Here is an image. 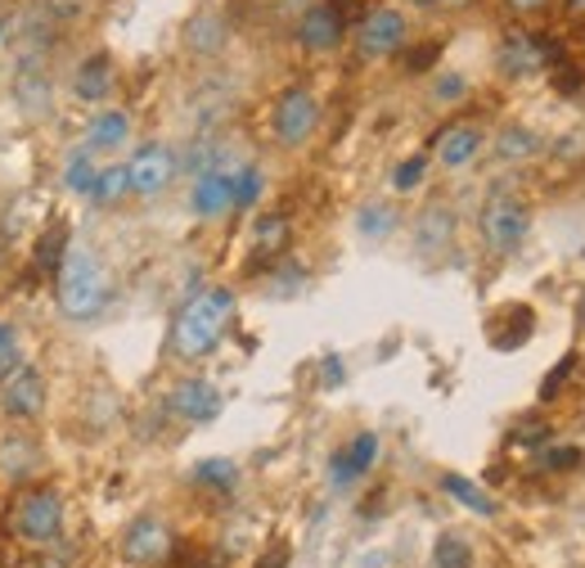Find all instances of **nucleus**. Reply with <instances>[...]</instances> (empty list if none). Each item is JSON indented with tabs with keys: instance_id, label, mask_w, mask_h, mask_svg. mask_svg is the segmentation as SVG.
Instances as JSON below:
<instances>
[{
	"instance_id": "obj_34",
	"label": "nucleus",
	"mask_w": 585,
	"mask_h": 568,
	"mask_svg": "<svg viewBox=\"0 0 585 568\" xmlns=\"http://www.w3.org/2000/svg\"><path fill=\"white\" fill-rule=\"evenodd\" d=\"M433 96H437L442 104H455V100H465V96H469V81L459 77V73H442V77L433 81Z\"/></svg>"
},
{
	"instance_id": "obj_15",
	"label": "nucleus",
	"mask_w": 585,
	"mask_h": 568,
	"mask_svg": "<svg viewBox=\"0 0 585 568\" xmlns=\"http://www.w3.org/2000/svg\"><path fill=\"white\" fill-rule=\"evenodd\" d=\"M450 239H455V213L446 203H428L415 222V249L423 257H437L450 249Z\"/></svg>"
},
{
	"instance_id": "obj_35",
	"label": "nucleus",
	"mask_w": 585,
	"mask_h": 568,
	"mask_svg": "<svg viewBox=\"0 0 585 568\" xmlns=\"http://www.w3.org/2000/svg\"><path fill=\"white\" fill-rule=\"evenodd\" d=\"M572 370H576V356L568 352V356H563V362H559V366H554V375H549V379L541 383V402H554V393H559V383H563V379H572Z\"/></svg>"
},
{
	"instance_id": "obj_28",
	"label": "nucleus",
	"mask_w": 585,
	"mask_h": 568,
	"mask_svg": "<svg viewBox=\"0 0 585 568\" xmlns=\"http://www.w3.org/2000/svg\"><path fill=\"white\" fill-rule=\"evenodd\" d=\"M194 478H199L203 488H221V492H230V488L239 483V469H234V460L212 456V460H199V465H194Z\"/></svg>"
},
{
	"instance_id": "obj_18",
	"label": "nucleus",
	"mask_w": 585,
	"mask_h": 568,
	"mask_svg": "<svg viewBox=\"0 0 585 568\" xmlns=\"http://www.w3.org/2000/svg\"><path fill=\"white\" fill-rule=\"evenodd\" d=\"M442 492L455 496L459 505H465V510H473V515H482V519H496V515H500V505L491 501V492L478 488L473 478H465V474H442Z\"/></svg>"
},
{
	"instance_id": "obj_2",
	"label": "nucleus",
	"mask_w": 585,
	"mask_h": 568,
	"mask_svg": "<svg viewBox=\"0 0 585 568\" xmlns=\"http://www.w3.org/2000/svg\"><path fill=\"white\" fill-rule=\"evenodd\" d=\"M109 307V272L96 249L73 244L59 266V312L68 320H96Z\"/></svg>"
},
{
	"instance_id": "obj_40",
	"label": "nucleus",
	"mask_w": 585,
	"mask_h": 568,
	"mask_svg": "<svg viewBox=\"0 0 585 568\" xmlns=\"http://www.w3.org/2000/svg\"><path fill=\"white\" fill-rule=\"evenodd\" d=\"M325 383H329V388L343 383V362H338V356H325Z\"/></svg>"
},
{
	"instance_id": "obj_31",
	"label": "nucleus",
	"mask_w": 585,
	"mask_h": 568,
	"mask_svg": "<svg viewBox=\"0 0 585 568\" xmlns=\"http://www.w3.org/2000/svg\"><path fill=\"white\" fill-rule=\"evenodd\" d=\"M230 181H234V207H253L257 203V194H262V172L257 167H234Z\"/></svg>"
},
{
	"instance_id": "obj_33",
	"label": "nucleus",
	"mask_w": 585,
	"mask_h": 568,
	"mask_svg": "<svg viewBox=\"0 0 585 568\" xmlns=\"http://www.w3.org/2000/svg\"><path fill=\"white\" fill-rule=\"evenodd\" d=\"M18 100L27 104V113H46V109H50V86H46L37 73H27V77L18 81Z\"/></svg>"
},
{
	"instance_id": "obj_21",
	"label": "nucleus",
	"mask_w": 585,
	"mask_h": 568,
	"mask_svg": "<svg viewBox=\"0 0 585 568\" xmlns=\"http://www.w3.org/2000/svg\"><path fill=\"white\" fill-rule=\"evenodd\" d=\"M0 469H5L10 478H27V474L37 469V446L27 442L23 433L0 438Z\"/></svg>"
},
{
	"instance_id": "obj_36",
	"label": "nucleus",
	"mask_w": 585,
	"mask_h": 568,
	"mask_svg": "<svg viewBox=\"0 0 585 568\" xmlns=\"http://www.w3.org/2000/svg\"><path fill=\"white\" fill-rule=\"evenodd\" d=\"M437 54H442V46H419V50H410L406 54V73H428L437 64Z\"/></svg>"
},
{
	"instance_id": "obj_7",
	"label": "nucleus",
	"mask_w": 585,
	"mask_h": 568,
	"mask_svg": "<svg viewBox=\"0 0 585 568\" xmlns=\"http://www.w3.org/2000/svg\"><path fill=\"white\" fill-rule=\"evenodd\" d=\"M176 149L163 144V140H153V144H140L136 149V159L127 163L131 172V194L140 199H153V194H163L171 181H176Z\"/></svg>"
},
{
	"instance_id": "obj_29",
	"label": "nucleus",
	"mask_w": 585,
	"mask_h": 568,
	"mask_svg": "<svg viewBox=\"0 0 585 568\" xmlns=\"http://www.w3.org/2000/svg\"><path fill=\"white\" fill-rule=\"evenodd\" d=\"M423 176H428V154H410V159H402V163L392 167V190L396 194H410V190L423 186Z\"/></svg>"
},
{
	"instance_id": "obj_43",
	"label": "nucleus",
	"mask_w": 585,
	"mask_h": 568,
	"mask_svg": "<svg viewBox=\"0 0 585 568\" xmlns=\"http://www.w3.org/2000/svg\"><path fill=\"white\" fill-rule=\"evenodd\" d=\"M568 14H576V18H585V0H568Z\"/></svg>"
},
{
	"instance_id": "obj_26",
	"label": "nucleus",
	"mask_w": 585,
	"mask_h": 568,
	"mask_svg": "<svg viewBox=\"0 0 585 568\" xmlns=\"http://www.w3.org/2000/svg\"><path fill=\"white\" fill-rule=\"evenodd\" d=\"M433 564L437 568H469L473 564V546L459 532H442L437 546H433Z\"/></svg>"
},
{
	"instance_id": "obj_3",
	"label": "nucleus",
	"mask_w": 585,
	"mask_h": 568,
	"mask_svg": "<svg viewBox=\"0 0 585 568\" xmlns=\"http://www.w3.org/2000/svg\"><path fill=\"white\" fill-rule=\"evenodd\" d=\"M478 222H482L486 249L500 253V257H513L522 249V239H527V230H532V207L522 203L513 190H491Z\"/></svg>"
},
{
	"instance_id": "obj_42",
	"label": "nucleus",
	"mask_w": 585,
	"mask_h": 568,
	"mask_svg": "<svg viewBox=\"0 0 585 568\" xmlns=\"http://www.w3.org/2000/svg\"><path fill=\"white\" fill-rule=\"evenodd\" d=\"M442 10H469V5H478V0H437Z\"/></svg>"
},
{
	"instance_id": "obj_12",
	"label": "nucleus",
	"mask_w": 585,
	"mask_h": 568,
	"mask_svg": "<svg viewBox=\"0 0 585 568\" xmlns=\"http://www.w3.org/2000/svg\"><path fill=\"white\" fill-rule=\"evenodd\" d=\"M167 411L185 425H207L221 415V393H217V383H207V379H180L167 393Z\"/></svg>"
},
{
	"instance_id": "obj_16",
	"label": "nucleus",
	"mask_w": 585,
	"mask_h": 568,
	"mask_svg": "<svg viewBox=\"0 0 585 568\" xmlns=\"http://www.w3.org/2000/svg\"><path fill=\"white\" fill-rule=\"evenodd\" d=\"M131 140V117L122 109H100L96 117L86 123V149L90 154H113Z\"/></svg>"
},
{
	"instance_id": "obj_20",
	"label": "nucleus",
	"mask_w": 585,
	"mask_h": 568,
	"mask_svg": "<svg viewBox=\"0 0 585 568\" xmlns=\"http://www.w3.org/2000/svg\"><path fill=\"white\" fill-rule=\"evenodd\" d=\"M185 41H190L194 54H217L226 46V23L221 14H194L190 27H185Z\"/></svg>"
},
{
	"instance_id": "obj_37",
	"label": "nucleus",
	"mask_w": 585,
	"mask_h": 568,
	"mask_svg": "<svg viewBox=\"0 0 585 568\" xmlns=\"http://www.w3.org/2000/svg\"><path fill=\"white\" fill-rule=\"evenodd\" d=\"M329 469H333V474H329V478H333V488H352V483H356V478H360V474L352 469L347 452H338V456L329 460Z\"/></svg>"
},
{
	"instance_id": "obj_5",
	"label": "nucleus",
	"mask_w": 585,
	"mask_h": 568,
	"mask_svg": "<svg viewBox=\"0 0 585 568\" xmlns=\"http://www.w3.org/2000/svg\"><path fill=\"white\" fill-rule=\"evenodd\" d=\"M14 528L27 537L33 546H46L64 532V496L50 492V488H37L18 501V515H14Z\"/></svg>"
},
{
	"instance_id": "obj_17",
	"label": "nucleus",
	"mask_w": 585,
	"mask_h": 568,
	"mask_svg": "<svg viewBox=\"0 0 585 568\" xmlns=\"http://www.w3.org/2000/svg\"><path fill=\"white\" fill-rule=\"evenodd\" d=\"M73 91H77V100H86V104L109 100V91H113V59H109V54L81 59V68H77V77H73Z\"/></svg>"
},
{
	"instance_id": "obj_44",
	"label": "nucleus",
	"mask_w": 585,
	"mask_h": 568,
	"mask_svg": "<svg viewBox=\"0 0 585 568\" xmlns=\"http://www.w3.org/2000/svg\"><path fill=\"white\" fill-rule=\"evenodd\" d=\"M410 5H415V10H433V5H437V0H410Z\"/></svg>"
},
{
	"instance_id": "obj_23",
	"label": "nucleus",
	"mask_w": 585,
	"mask_h": 568,
	"mask_svg": "<svg viewBox=\"0 0 585 568\" xmlns=\"http://www.w3.org/2000/svg\"><path fill=\"white\" fill-rule=\"evenodd\" d=\"M96 181H100V167H96V159H90V149L86 144L73 149L68 163H64V186L73 194H96Z\"/></svg>"
},
{
	"instance_id": "obj_22",
	"label": "nucleus",
	"mask_w": 585,
	"mask_h": 568,
	"mask_svg": "<svg viewBox=\"0 0 585 568\" xmlns=\"http://www.w3.org/2000/svg\"><path fill=\"white\" fill-rule=\"evenodd\" d=\"M396 226H402V222H396V207L392 203H360V213H356V230L365 235V239H374V244H379V239H387Z\"/></svg>"
},
{
	"instance_id": "obj_27",
	"label": "nucleus",
	"mask_w": 585,
	"mask_h": 568,
	"mask_svg": "<svg viewBox=\"0 0 585 568\" xmlns=\"http://www.w3.org/2000/svg\"><path fill=\"white\" fill-rule=\"evenodd\" d=\"M122 194H131V172H127V163H113V167H104L100 172V181H96V203H117Z\"/></svg>"
},
{
	"instance_id": "obj_6",
	"label": "nucleus",
	"mask_w": 585,
	"mask_h": 568,
	"mask_svg": "<svg viewBox=\"0 0 585 568\" xmlns=\"http://www.w3.org/2000/svg\"><path fill=\"white\" fill-rule=\"evenodd\" d=\"M410 41V27H406V14L402 10H392V5H379V10H369L356 27V46L365 59H387L396 50H406Z\"/></svg>"
},
{
	"instance_id": "obj_19",
	"label": "nucleus",
	"mask_w": 585,
	"mask_h": 568,
	"mask_svg": "<svg viewBox=\"0 0 585 568\" xmlns=\"http://www.w3.org/2000/svg\"><path fill=\"white\" fill-rule=\"evenodd\" d=\"M541 131H532V127H522V123H509V127H500L496 131V154L505 159V163H522V159H536L541 154Z\"/></svg>"
},
{
	"instance_id": "obj_38",
	"label": "nucleus",
	"mask_w": 585,
	"mask_h": 568,
	"mask_svg": "<svg viewBox=\"0 0 585 568\" xmlns=\"http://www.w3.org/2000/svg\"><path fill=\"white\" fill-rule=\"evenodd\" d=\"M545 465L549 469H572V465H581V452L576 446H554V452H545Z\"/></svg>"
},
{
	"instance_id": "obj_9",
	"label": "nucleus",
	"mask_w": 585,
	"mask_h": 568,
	"mask_svg": "<svg viewBox=\"0 0 585 568\" xmlns=\"http://www.w3.org/2000/svg\"><path fill=\"white\" fill-rule=\"evenodd\" d=\"M46 379L41 370L33 366H18L5 383H0V411L10 415V420H37V415L46 411Z\"/></svg>"
},
{
	"instance_id": "obj_45",
	"label": "nucleus",
	"mask_w": 585,
	"mask_h": 568,
	"mask_svg": "<svg viewBox=\"0 0 585 568\" xmlns=\"http://www.w3.org/2000/svg\"><path fill=\"white\" fill-rule=\"evenodd\" d=\"M581 325H585V293H581Z\"/></svg>"
},
{
	"instance_id": "obj_4",
	"label": "nucleus",
	"mask_w": 585,
	"mask_h": 568,
	"mask_svg": "<svg viewBox=\"0 0 585 568\" xmlns=\"http://www.w3.org/2000/svg\"><path fill=\"white\" fill-rule=\"evenodd\" d=\"M316 127H320V100L306 91V86L284 91L280 104H275V140H280L284 149H302L316 136Z\"/></svg>"
},
{
	"instance_id": "obj_25",
	"label": "nucleus",
	"mask_w": 585,
	"mask_h": 568,
	"mask_svg": "<svg viewBox=\"0 0 585 568\" xmlns=\"http://www.w3.org/2000/svg\"><path fill=\"white\" fill-rule=\"evenodd\" d=\"M253 239H257V253H262V257H280L284 244H289V217H280V213L257 217Z\"/></svg>"
},
{
	"instance_id": "obj_41",
	"label": "nucleus",
	"mask_w": 585,
	"mask_h": 568,
	"mask_svg": "<svg viewBox=\"0 0 585 568\" xmlns=\"http://www.w3.org/2000/svg\"><path fill=\"white\" fill-rule=\"evenodd\" d=\"M549 0H509V10L513 14H536V10H545Z\"/></svg>"
},
{
	"instance_id": "obj_30",
	"label": "nucleus",
	"mask_w": 585,
	"mask_h": 568,
	"mask_svg": "<svg viewBox=\"0 0 585 568\" xmlns=\"http://www.w3.org/2000/svg\"><path fill=\"white\" fill-rule=\"evenodd\" d=\"M23 366V348H18V330L10 320H0V383Z\"/></svg>"
},
{
	"instance_id": "obj_13",
	"label": "nucleus",
	"mask_w": 585,
	"mask_h": 568,
	"mask_svg": "<svg viewBox=\"0 0 585 568\" xmlns=\"http://www.w3.org/2000/svg\"><path fill=\"white\" fill-rule=\"evenodd\" d=\"M190 207H194V217H203V222L226 217L230 207H234V181H230V172H226V167H203V172L194 176Z\"/></svg>"
},
{
	"instance_id": "obj_24",
	"label": "nucleus",
	"mask_w": 585,
	"mask_h": 568,
	"mask_svg": "<svg viewBox=\"0 0 585 568\" xmlns=\"http://www.w3.org/2000/svg\"><path fill=\"white\" fill-rule=\"evenodd\" d=\"M68 222H54L41 239H37V266L41 272H59L64 266V257H68Z\"/></svg>"
},
{
	"instance_id": "obj_11",
	"label": "nucleus",
	"mask_w": 585,
	"mask_h": 568,
	"mask_svg": "<svg viewBox=\"0 0 585 568\" xmlns=\"http://www.w3.org/2000/svg\"><path fill=\"white\" fill-rule=\"evenodd\" d=\"M167 555H171V528L163 519L144 515V519H136L127 532H122V559L127 564L149 568V564H163Z\"/></svg>"
},
{
	"instance_id": "obj_1",
	"label": "nucleus",
	"mask_w": 585,
	"mask_h": 568,
	"mask_svg": "<svg viewBox=\"0 0 585 568\" xmlns=\"http://www.w3.org/2000/svg\"><path fill=\"white\" fill-rule=\"evenodd\" d=\"M234 320V289L212 285L203 293H194L171 320V348L185 362H203L207 352H217L226 330Z\"/></svg>"
},
{
	"instance_id": "obj_39",
	"label": "nucleus",
	"mask_w": 585,
	"mask_h": 568,
	"mask_svg": "<svg viewBox=\"0 0 585 568\" xmlns=\"http://www.w3.org/2000/svg\"><path fill=\"white\" fill-rule=\"evenodd\" d=\"M257 568H289V546H270Z\"/></svg>"
},
{
	"instance_id": "obj_10",
	"label": "nucleus",
	"mask_w": 585,
	"mask_h": 568,
	"mask_svg": "<svg viewBox=\"0 0 585 568\" xmlns=\"http://www.w3.org/2000/svg\"><path fill=\"white\" fill-rule=\"evenodd\" d=\"M496 64H500V73L513 77V81L536 77V73H545V64H549V46H545L536 33H522V27H513V33H505V41H500Z\"/></svg>"
},
{
	"instance_id": "obj_14",
	"label": "nucleus",
	"mask_w": 585,
	"mask_h": 568,
	"mask_svg": "<svg viewBox=\"0 0 585 568\" xmlns=\"http://www.w3.org/2000/svg\"><path fill=\"white\" fill-rule=\"evenodd\" d=\"M433 154L446 172H459V167H469L478 154H482V131L473 123H450L437 140H433Z\"/></svg>"
},
{
	"instance_id": "obj_8",
	"label": "nucleus",
	"mask_w": 585,
	"mask_h": 568,
	"mask_svg": "<svg viewBox=\"0 0 585 568\" xmlns=\"http://www.w3.org/2000/svg\"><path fill=\"white\" fill-rule=\"evenodd\" d=\"M343 33H347V23H343V10H338L333 0H316V5H306L302 18H297V46L311 50V54L338 50L343 46Z\"/></svg>"
},
{
	"instance_id": "obj_32",
	"label": "nucleus",
	"mask_w": 585,
	"mask_h": 568,
	"mask_svg": "<svg viewBox=\"0 0 585 568\" xmlns=\"http://www.w3.org/2000/svg\"><path fill=\"white\" fill-rule=\"evenodd\" d=\"M343 452H347V460H352L356 474L374 469V460H379V433H356L352 446H343Z\"/></svg>"
}]
</instances>
